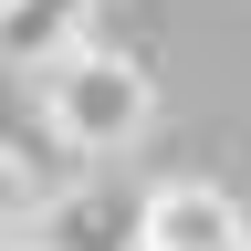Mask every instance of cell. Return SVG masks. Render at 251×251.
I'll list each match as a JSON object with an SVG mask.
<instances>
[{
    "instance_id": "6da1fadb",
    "label": "cell",
    "mask_w": 251,
    "mask_h": 251,
    "mask_svg": "<svg viewBox=\"0 0 251 251\" xmlns=\"http://www.w3.org/2000/svg\"><path fill=\"white\" fill-rule=\"evenodd\" d=\"M147 63H126L105 42H63L42 63V115L74 136V157H115V147H136L147 136Z\"/></svg>"
},
{
    "instance_id": "7a4b0ae2",
    "label": "cell",
    "mask_w": 251,
    "mask_h": 251,
    "mask_svg": "<svg viewBox=\"0 0 251 251\" xmlns=\"http://www.w3.org/2000/svg\"><path fill=\"white\" fill-rule=\"evenodd\" d=\"M147 251H251V220L230 188L168 178V188H147Z\"/></svg>"
},
{
    "instance_id": "3957f363",
    "label": "cell",
    "mask_w": 251,
    "mask_h": 251,
    "mask_svg": "<svg viewBox=\"0 0 251 251\" xmlns=\"http://www.w3.org/2000/svg\"><path fill=\"white\" fill-rule=\"evenodd\" d=\"M31 241H52V251H147V199L136 188H63Z\"/></svg>"
},
{
    "instance_id": "277c9868",
    "label": "cell",
    "mask_w": 251,
    "mask_h": 251,
    "mask_svg": "<svg viewBox=\"0 0 251 251\" xmlns=\"http://www.w3.org/2000/svg\"><path fill=\"white\" fill-rule=\"evenodd\" d=\"M84 11H105V0H11V63H52Z\"/></svg>"
},
{
    "instance_id": "5b68a950",
    "label": "cell",
    "mask_w": 251,
    "mask_h": 251,
    "mask_svg": "<svg viewBox=\"0 0 251 251\" xmlns=\"http://www.w3.org/2000/svg\"><path fill=\"white\" fill-rule=\"evenodd\" d=\"M11 251H52V241H31V230H11Z\"/></svg>"
}]
</instances>
